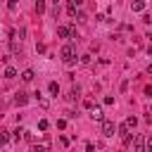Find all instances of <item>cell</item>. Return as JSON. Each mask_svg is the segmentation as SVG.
Masks as SVG:
<instances>
[{"label":"cell","mask_w":152,"mask_h":152,"mask_svg":"<svg viewBox=\"0 0 152 152\" xmlns=\"http://www.w3.org/2000/svg\"><path fill=\"white\" fill-rule=\"evenodd\" d=\"M62 57H64V62H66L69 66H74V64H76V48H74L71 43H66V45L62 48Z\"/></svg>","instance_id":"6da1fadb"},{"label":"cell","mask_w":152,"mask_h":152,"mask_svg":"<svg viewBox=\"0 0 152 152\" xmlns=\"http://www.w3.org/2000/svg\"><path fill=\"white\" fill-rule=\"evenodd\" d=\"M135 126H138V119H135V116H128V119L119 126V133H121V135H126V133H131Z\"/></svg>","instance_id":"7a4b0ae2"},{"label":"cell","mask_w":152,"mask_h":152,"mask_svg":"<svg viewBox=\"0 0 152 152\" xmlns=\"http://www.w3.org/2000/svg\"><path fill=\"white\" fill-rule=\"evenodd\" d=\"M57 36H59V38H69V36L76 38V28H71V26H59V28H57Z\"/></svg>","instance_id":"3957f363"},{"label":"cell","mask_w":152,"mask_h":152,"mask_svg":"<svg viewBox=\"0 0 152 152\" xmlns=\"http://www.w3.org/2000/svg\"><path fill=\"white\" fill-rule=\"evenodd\" d=\"M114 131H116V126H114V121H109V119H102V133L109 138V135H114Z\"/></svg>","instance_id":"277c9868"},{"label":"cell","mask_w":152,"mask_h":152,"mask_svg":"<svg viewBox=\"0 0 152 152\" xmlns=\"http://www.w3.org/2000/svg\"><path fill=\"white\" fill-rule=\"evenodd\" d=\"M28 102V95L26 93H17V97H14V104H19V107H24Z\"/></svg>","instance_id":"5b68a950"},{"label":"cell","mask_w":152,"mask_h":152,"mask_svg":"<svg viewBox=\"0 0 152 152\" xmlns=\"http://www.w3.org/2000/svg\"><path fill=\"white\" fill-rule=\"evenodd\" d=\"M131 10H133V12H142V10H145V0H133V2H131Z\"/></svg>","instance_id":"8992f818"},{"label":"cell","mask_w":152,"mask_h":152,"mask_svg":"<svg viewBox=\"0 0 152 152\" xmlns=\"http://www.w3.org/2000/svg\"><path fill=\"white\" fill-rule=\"evenodd\" d=\"M33 76H36V74H33V69H24L21 81H24V83H31V81H33Z\"/></svg>","instance_id":"52a82bcc"},{"label":"cell","mask_w":152,"mask_h":152,"mask_svg":"<svg viewBox=\"0 0 152 152\" xmlns=\"http://www.w3.org/2000/svg\"><path fill=\"white\" fill-rule=\"evenodd\" d=\"M145 150V135H135V152Z\"/></svg>","instance_id":"ba28073f"},{"label":"cell","mask_w":152,"mask_h":152,"mask_svg":"<svg viewBox=\"0 0 152 152\" xmlns=\"http://www.w3.org/2000/svg\"><path fill=\"white\" fill-rule=\"evenodd\" d=\"M48 90H50V95H55V97H57V93H59V86H57V81H50V83H48Z\"/></svg>","instance_id":"9c48e42d"},{"label":"cell","mask_w":152,"mask_h":152,"mask_svg":"<svg viewBox=\"0 0 152 152\" xmlns=\"http://www.w3.org/2000/svg\"><path fill=\"white\" fill-rule=\"evenodd\" d=\"M5 78H17V69L14 66H7L5 69Z\"/></svg>","instance_id":"30bf717a"},{"label":"cell","mask_w":152,"mask_h":152,"mask_svg":"<svg viewBox=\"0 0 152 152\" xmlns=\"http://www.w3.org/2000/svg\"><path fill=\"white\" fill-rule=\"evenodd\" d=\"M66 14H69V17H76V5H74V0L66 5Z\"/></svg>","instance_id":"8fae6325"},{"label":"cell","mask_w":152,"mask_h":152,"mask_svg":"<svg viewBox=\"0 0 152 152\" xmlns=\"http://www.w3.org/2000/svg\"><path fill=\"white\" fill-rule=\"evenodd\" d=\"M36 12H38V14L45 12V0H36Z\"/></svg>","instance_id":"7c38bea8"},{"label":"cell","mask_w":152,"mask_h":152,"mask_svg":"<svg viewBox=\"0 0 152 152\" xmlns=\"http://www.w3.org/2000/svg\"><path fill=\"white\" fill-rule=\"evenodd\" d=\"M10 142V135H7V131H0V147L2 145H7Z\"/></svg>","instance_id":"4fadbf2b"},{"label":"cell","mask_w":152,"mask_h":152,"mask_svg":"<svg viewBox=\"0 0 152 152\" xmlns=\"http://www.w3.org/2000/svg\"><path fill=\"white\" fill-rule=\"evenodd\" d=\"M90 116H93L95 121H102V112H100L97 107H93V114H90Z\"/></svg>","instance_id":"5bb4252c"},{"label":"cell","mask_w":152,"mask_h":152,"mask_svg":"<svg viewBox=\"0 0 152 152\" xmlns=\"http://www.w3.org/2000/svg\"><path fill=\"white\" fill-rule=\"evenodd\" d=\"M48 126H50L48 119H40V121H38V128H40V131H48Z\"/></svg>","instance_id":"9a60e30c"},{"label":"cell","mask_w":152,"mask_h":152,"mask_svg":"<svg viewBox=\"0 0 152 152\" xmlns=\"http://www.w3.org/2000/svg\"><path fill=\"white\" fill-rule=\"evenodd\" d=\"M7 10L14 12V10H17V0H7Z\"/></svg>","instance_id":"2e32d148"},{"label":"cell","mask_w":152,"mask_h":152,"mask_svg":"<svg viewBox=\"0 0 152 152\" xmlns=\"http://www.w3.org/2000/svg\"><path fill=\"white\" fill-rule=\"evenodd\" d=\"M81 64H90V55H83L81 57Z\"/></svg>","instance_id":"e0dca14e"},{"label":"cell","mask_w":152,"mask_h":152,"mask_svg":"<svg viewBox=\"0 0 152 152\" xmlns=\"http://www.w3.org/2000/svg\"><path fill=\"white\" fill-rule=\"evenodd\" d=\"M21 133H24L21 128H19V131H14V135H12V140H19V138H21Z\"/></svg>","instance_id":"ac0fdd59"},{"label":"cell","mask_w":152,"mask_h":152,"mask_svg":"<svg viewBox=\"0 0 152 152\" xmlns=\"http://www.w3.org/2000/svg\"><path fill=\"white\" fill-rule=\"evenodd\" d=\"M31 152H48V150H45V147H40V145H36V147H33Z\"/></svg>","instance_id":"d6986e66"}]
</instances>
